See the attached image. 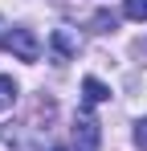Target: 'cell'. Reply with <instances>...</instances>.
I'll return each mask as SVG.
<instances>
[{"label": "cell", "instance_id": "3", "mask_svg": "<svg viewBox=\"0 0 147 151\" xmlns=\"http://www.w3.org/2000/svg\"><path fill=\"white\" fill-rule=\"evenodd\" d=\"M49 45H53V61L57 65H66L74 53H78V41H74L66 29H53V37H49Z\"/></svg>", "mask_w": 147, "mask_h": 151}, {"label": "cell", "instance_id": "9", "mask_svg": "<svg viewBox=\"0 0 147 151\" xmlns=\"http://www.w3.org/2000/svg\"><path fill=\"white\" fill-rule=\"evenodd\" d=\"M0 29H4V21H0ZM0 41H4V33H0Z\"/></svg>", "mask_w": 147, "mask_h": 151}, {"label": "cell", "instance_id": "4", "mask_svg": "<svg viewBox=\"0 0 147 151\" xmlns=\"http://www.w3.org/2000/svg\"><path fill=\"white\" fill-rule=\"evenodd\" d=\"M82 94H86V106H94V102L110 98V86H102L98 78H86V82H82Z\"/></svg>", "mask_w": 147, "mask_h": 151}, {"label": "cell", "instance_id": "1", "mask_svg": "<svg viewBox=\"0 0 147 151\" xmlns=\"http://www.w3.org/2000/svg\"><path fill=\"white\" fill-rule=\"evenodd\" d=\"M0 45L12 53V57H21V61H37V57H41V41H37V33H33V29H24V25L8 29Z\"/></svg>", "mask_w": 147, "mask_h": 151}, {"label": "cell", "instance_id": "5", "mask_svg": "<svg viewBox=\"0 0 147 151\" xmlns=\"http://www.w3.org/2000/svg\"><path fill=\"white\" fill-rule=\"evenodd\" d=\"M12 102H17V82L0 74V114H4V110H12Z\"/></svg>", "mask_w": 147, "mask_h": 151}, {"label": "cell", "instance_id": "7", "mask_svg": "<svg viewBox=\"0 0 147 151\" xmlns=\"http://www.w3.org/2000/svg\"><path fill=\"white\" fill-rule=\"evenodd\" d=\"M131 135H135V147H139V151H147V114L135 123V131H131Z\"/></svg>", "mask_w": 147, "mask_h": 151}, {"label": "cell", "instance_id": "2", "mask_svg": "<svg viewBox=\"0 0 147 151\" xmlns=\"http://www.w3.org/2000/svg\"><path fill=\"white\" fill-rule=\"evenodd\" d=\"M98 143H102V127H98V119L82 106L78 119H74V151H98Z\"/></svg>", "mask_w": 147, "mask_h": 151}, {"label": "cell", "instance_id": "8", "mask_svg": "<svg viewBox=\"0 0 147 151\" xmlns=\"http://www.w3.org/2000/svg\"><path fill=\"white\" fill-rule=\"evenodd\" d=\"M115 29V12H98L94 17V33H110Z\"/></svg>", "mask_w": 147, "mask_h": 151}, {"label": "cell", "instance_id": "6", "mask_svg": "<svg viewBox=\"0 0 147 151\" xmlns=\"http://www.w3.org/2000/svg\"><path fill=\"white\" fill-rule=\"evenodd\" d=\"M122 17L127 21H147V0H122Z\"/></svg>", "mask_w": 147, "mask_h": 151}]
</instances>
